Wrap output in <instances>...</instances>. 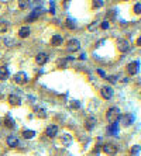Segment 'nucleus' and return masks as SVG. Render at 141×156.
I'll return each instance as SVG.
<instances>
[{
  "instance_id": "1",
  "label": "nucleus",
  "mask_w": 141,
  "mask_h": 156,
  "mask_svg": "<svg viewBox=\"0 0 141 156\" xmlns=\"http://www.w3.org/2000/svg\"><path fill=\"white\" fill-rule=\"evenodd\" d=\"M119 117H120V110L117 108V107H112L107 110V121L110 124L113 123H117L119 121Z\"/></svg>"
},
{
  "instance_id": "2",
  "label": "nucleus",
  "mask_w": 141,
  "mask_h": 156,
  "mask_svg": "<svg viewBox=\"0 0 141 156\" xmlns=\"http://www.w3.org/2000/svg\"><path fill=\"white\" fill-rule=\"evenodd\" d=\"M66 49L69 51V52H76V51L81 49V42H79V40H71V41L68 42V45H66Z\"/></svg>"
},
{
  "instance_id": "3",
  "label": "nucleus",
  "mask_w": 141,
  "mask_h": 156,
  "mask_svg": "<svg viewBox=\"0 0 141 156\" xmlns=\"http://www.w3.org/2000/svg\"><path fill=\"white\" fill-rule=\"evenodd\" d=\"M100 93H102V97L106 100H110L113 97V94H114V91H113L112 86H103L100 89Z\"/></svg>"
},
{
  "instance_id": "4",
  "label": "nucleus",
  "mask_w": 141,
  "mask_h": 156,
  "mask_svg": "<svg viewBox=\"0 0 141 156\" xmlns=\"http://www.w3.org/2000/svg\"><path fill=\"white\" fill-rule=\"evenodd\" d=\"M103 152L110 155V156H113V155H116V153L119 152V149H117V146L114 144H105L103 145Z\"/></svg>"
},
{
  "instance_id": "5",
  "label": "nucleus",
  "mask_w": 141,
  "mask_h": 156,
  "mask_svg": "<svg viewBox=\"0 0 141 156\" xmlns=\"http://www.w3.org/2000/svg\"><path fill=\"white\" fill-rule=\"evenodd\" d=\"M27 80H28V78H27V73H25V72H18V73L14 75V82H16L17 84H24Z\"/></svg>"
},
{
  "instance_id": "6",
  "label": "nucleus",
  "mask_w": 141,
  "mask_h": 156,
  "mask_svg": "<svg viewBox=\"0 0 141 156\" xmlns=\"http://www.w3.org/2000/svg\"><path fill=\"white\" fill-rule=\"evenodd\" d=\"M120 118V123L124 125V127H129V125H131L134 121V117L133 115H130V114H124V115H120L119 117Z\"/></svg>"
},
{
  "instance_id": "7",
  "label": "nucleus",
  "mask_w": 141,
  "mask_h": 156,
  "mask_svg": "<svg viewBox=\"0 0 141 156\" xmlns=\"http://www.w3.org/2000/svg\"><path fill=\"white\" fill-rule=\"evenodd\" d=\"M117 48L120 52H127L130 49V42L127 40H119L117 41Z\"/></svg>"
},
{
  "instance_id": "8",
  "label": "nucleus",
  "mask_w": 141,
  "mask_h": 156,
  "mask_svg": "<svg viewBox=\"0 0 141 156\" xmlns=\"http://www.w3.org/2000/svg\"><path fill=\"white\" fill-rule=\"evenodd\" d=\"M138 65H140L138 61L129 63V65H127V72H129L130 75H137L138 73Z\"/></svg>"
},
{
  "instance_id": "9",
  "label": "nucleus",
  "mask_w": 141,
  "mask_h": 156,
  "mask_svg": "<svg viewBox=\"0 0 141 156\" xmlns=\"http://www.w3.org/2000/svg\"><path fill=\"white\" fill-rule=\"evenodd\" d=\"M35 62L38 63V65H45L47 62H48V55L45 52H40V53H37V56H35Z\"/></svg>"
},
{
  "instance_id": "10",
  "label": "nucleus",
  "mask_w": 141,
  "mask_h": 156,
  "mask_svg": "<svg viewBox=\"0 0 141 156\" xmlns=\"http://www.w3.org/2000/svg\"><path fill=\"white\" fill-rule=\"evenodd\" d=\"M96 118H95V117H88V118H86V121H85V127H86V129H88V131H92L93 128L96 127Z\"/></svg>"
},
{
  "instance_id": "11",
  "label": "nucleus",
  "mask_w": 141,
  "mask_h": 156,
  "mask_svg": "<svg viewBox=\"0 0 141 156\" xmlns=\"http://www.w3.org/2000/svg\"><path fill=\"white\" fill-rule=\"evenodd\" d=\"M56 134H58V127L56 125H49L47 129H45V135L48 138H55Z\"/></svg>"
},
{
  "instance_id": "12",
  "label": "nucleus",
  "mask_w": 141,
  "mask_h": 156,
  "mask_svg": "<svg viewBox=\"0 0 141 156\" xmlns=\"http://www.w3.org/2000/svg\"><path fill=\"white\" fill-rule=\"evenodd\" d=\"M8 78H10L8 69L6 66H0V82H6Z\"/></svg>"
},
{
  "instance_id": "13",
  "label": "nucleus",
  "mask_w": 141,
  "mask_h": 156,
  "mask_svg": "<svg viewBox=\"0 0 141 156\" xmlns=\"http://www.w3.org/2000/svg\"><path fill=\"white\" fill-rule=\"evenodd\" d=\"M18 138L14 135H8L7 136V145L10 146V148H16V146H18Z\"/></svg>"
},
{
  "instance_id": "14",
  "label": "nucleus",
  "mask_w": 141,
  "mask_h": 156,
  "mask_svg": "<svg viewBox=\"0 0 141 156\" xmlns=\"http://www.w3.org/2000/svg\"><path fill=\"white\" fill-rule=\"evenodd\" d=\"M40 14H41V8H34L31 11V14L27 17V21H30V23H31V21H35Z\"/></svg>"
},
{
  "instance_id": "15",
  "label": "nucleus",
  "mask_w": 141,
  "mask_h": 156,
  "mask_svg": "<svg viewBox=\"0 0 141 156\" xmlns=\"http://www.w3.org/2000/svg\"><path fill=\"white\" fill-rule=\"evenodd\" d=\"M62 42H64V38L61 37V35H58V34L51 38V45L52 46H59V45H62Z\"/></svg>"
},
{
  "instance_id": "16",
  "label": "nucleus",
  "mask_w": 141,
  "mask_h": 156,
  "mask_svg": "<svg viewBox=\"0 0 141 156\" xmlns=\"http://www.w3.org/2000/svg\"><path fill=\"white\" fill-rule=\"evenodd\" d=\"M61 144L64 145V146H69V145L72 144V136L69 135V134H62V138H61Z\"/></svg>"
},
{
  "instance_id": "17",
  "label": "nucleus",
  "mask_w": 141,
  "mask_h": 156,
  "mask_svg": "<svg viewBox=\"0 0 141 156\" xmlns=\"http://www.w3.org/2000/svg\"><path fill=\"white\" fill-rule=\"evenodd\" d=\"M8 103L12 104V106H20V104H21V100H20V97H18V96L10 94V96H8Z\"/></svg>"
},
{
  "instance_id": "18",
  "label": "nucleus",
  "mask_w": 141,
  "mask_h": 156,
  "mask_svg": "<svg viewBox=\"0 0 141 156\" xmlns=\"http://www.w3.org/2000/svg\"><path fill=\"white\" fill-rule=\"evenodd\" d=\"M34 113H35V115L40 117V118H47V111H45V108H42V107H35V108H34Z\"/></svg>"
},
{
  "instance_id": "19",
  "label": "nucleus",
  "mask_w": 141,
  "mask_h": 156,
  "mask_svg": "<svg viewBox=\"0 0 141 156\" xmlns=\"http://www.w3.org/2000/svg\"><path fill=\"white\" fill-rule=\"evenodd\" d=\"M107 132L112 134V135H117V134H119V124H117V123L110 124L109 128H107Z\"/></svg>"
},
{
  "instance_id": "20",
  "label": "nucleus",
  "mask_w": 141,
  "mask_h": 156,
  "mask_svg": "<svg viewBox=\"0 0 141 156\" xmlns=\"http://www.w3.org/2000/svg\"><path fill=\"white\" fill-rule=\"evenodd\" d=\"M30 33H31V31H30L28 27H21L20 31H18V37L20 38H27L28 35H30Z\"/></svg>"
},
{
  "instance_id": "21",
  "label": "nucleus",
  "mask_w": 141,
  "mask_h": 156,
  "mask_svg": "<svg viewBox=\"0 0 141 156\" xmlns=\"http://www.w3.org/2000/svg\"><path fill=\"white\" fill-rule=\"evenodd\" d=\"M23 136H24L25 139H32L35 136V132L32 131V129H24L23 131Z\"/></svg>"
},
{
  "instance_id": "22",
  "label": "nucleus",
  "mask_w": 141,
  "mask_h": 156,
  "mask_svg": "<svg viewBox=\"0 0 141 156\" xmlns=\"http://www.w3.org/2000/svg\"><path fill=\"white\" fill-rule=\"evenodd\" d=\"M6 31H7V24H6L4 21H2V20H0V34L6 33Z\"/></svg>"
},
{
  "instance_id": "23",
  "label": "nucleus",
  "mask_w": 141,
  "mask_h": 156,
  "mask_svg": "<svg viewBox=\"0 0 141 156\" xmlns=\"http://www.w3.org/2000/svg\"><path fill=\"white\" fill-rule=\"evenodd\" d=\"M4 44H6V45H7V46H14V44H16V41H14L13 38H6V40H4Z\"/></svg>"
},
{
  "instance_id": "24",
  "label": "nucleus",
  "mask_w": 141,
  "mask_h": 156,
  "mask_svg": "<svg viewBox=\"0 0 141 156\" xmlns=\"http://www.w3.org/2000/svg\"><path fill=\"white\" fill-rule=\"evenodd\" d=\"M134 13H136V14H141V3L140 2L134 4Z\"/></svg>"
},
{
  "instance_id": "25",
  "label": "nucleus",
  "mask_w": 141,
  "mask_h": 156,
  "mask_svg": "<svg viewBox=\"0 0 141 156\" xmlns=\"http://www.w3.org/2000/svg\"><path fill=\"white\" fill-rule=\"evenodd\" d=\"M28 6H30V3H28V2H18V7H20L21 10H25Z\"/></svg>"
},
{
  "instance_id": "26",
  "label": "nucleus",
  "mask_w": 141,
  "mask_h": 156,
  "mask_svg": "<svg viewBox=\"0 0 141 156\" xmlns=\"http://www.w3.org/2000/svg\"><path fill=\"white\" fill-rule=\"evenodd\" d=\"M4 124H6L7 127H10V128H14V123H13L12 118H6L4 119Z\"/></svg>"
},
{
  "instance_id": "27",
  "label": "nucleus",
  "mask_w": 141,
  "mask_h": 156,
  "mask_svg": "<svg viewBox=\"0 0 141 156\" xmlns=\"http://www.w3.org/2000/svg\"><path fill=\"white\" fill-rule=\"evenodd\" d=\"M66 25H68V28H75V23H73V20L72 18H68V20H66Z\"/></svg>"
},
{
  "instance_id": "28",
  "label": "nucleus",
  "mask_w": 141,
  "mask_h": 156,
  "mask_svg": "<svg viewBox=\"0 0 141 156\" xmlns=\"http://www.w3.org/2000/svg\"><path fill=\"white\" fill-rule=\"evenodd\" d=\"M140 149H141V148H140V145H136V146H134V148L131 149V153H133V155L136 156L138 152H140Z\"/></svg>"
},
{
  "instance_id": "29",
  "label": "nucleus",
  "mask_w": 141,
  "mask_h": 156,
  "mask_svg": "<svg viewBox=\"0 0 141 156\" xmlns=\"http://www.w3.org/2000/svg\"><path fill=\"white\" fill-rule=\"evenodd\" d=\"M71 107H72V108H79V107H81V103L76 101V100H73V101H71Z\"/></svg>"
},
{
  "instance_id": "30",
  "label": "nucleus",
  "mask_w": 141,
  "mask_h": 156,
  "mask_svg": "<svg viewBox=\"0 0 141 156\" xmlns=\"http://www.w3.org/2000/svg\"><path fill=\"white\" fill-rule=\"evenodd\" d=\"M109 21H107V20H106V21H103V23H102V25H100V27H102V30H107V28H109Z\"/></svg>"
},
{
  "instance_id": "31",
  "label": "nucleus",
  "mask_w": 141,
  "mask_h": 156,
  "mask_svg": "<svg viewBox=\"0 0 141 156\" xmlns=\"http://www.w3.org/2000/svg\"><path fill=\"white\" fill-rule=\"evenodd\" d=\"M93 6H95V7H102V6H103V2H102V0H95V2H93Z\"/></svg>"
},
{
  "instance_id": "32",
  "label": "nucleus",
  "mask_w": 141,
  "mask_h": 156,
  "mask_svg": "<svg viewBox=\"0 0 141 156\" xmlns=\"http://www.w3.org/2000/svg\"><path fill=\"white\" fill-rule=\"evenodd\" d=\"M49 13L54 14L55 13V2H51V7H49Z\"/></svg>"
},
{
  "instance_id": "33",
  "label": "nucleus",
  "mask_w": 141,
  "mask_h": 156,
  "mask_svg": "<svg viewBox=\"0 0 141 156\" xmlns=\"http://www.w3.org/2000/svg\"><path fill=\"white\" fill-rule=\"evenodd\" d=\"M96 27H97V24H96V23H93V24H90V25H89L88 28H89V31H93V30L96 28Z\"/></svg>"
},
{
  "instance_id": "34",
  "label": "nucleus",
  "mask_w": 141,
  "mask_h": 156,
  "mask_svg": "<svg viewBox=\"0 0 141 156\" xmlns=\"http://www.w3.org/2000/svg\"><path fill=\"white\" fill-rule=\"evenodd\" d=\"M97 73L100 75V76H102V78H103V79H106V78H107V76H106V73H105V72H103V70H102V69H99V70H97Z\"/></svg>"
},
{
  "instance_id": "35",
  "label": "nucleus",
  "mask_w": 141,
  "mask_h": 156,
  "mask_svg": "<svg viewBox=\"0 0 141 156\" xmlns=\"http://www.w3.org/2000/svg\"><path fill=\"white\" fill-rule=\"evenodd\" d=\"M106 79H109L110 82H113V83L116 82V76H109V78H106Z\"/></svg>"
},
{
  "instance_id": "36",
  "label": "nucleus",
  "mask_w": 141,
  "mask_h": 156,
  "mask_svg": "<svg viewBox=\"0 0 141 156\" xmlns=\"http://www.w3.org/2000/svg\"><path fill=\"white\" fill-rule=\"evenodd\" d=\"M79 59H81V61H83V59H86V53H82L81 56H79Z\"/></svg>"
},
{
  "instance_id": "37",
  "label": "nucleus",
  "mask_w": 141,
  "mask_h": 156,
  "mask_svg": "<svg viewBox=\"0 0 141 156\" xmlns=\"http://www.w3.org/2000/svg\"><path fill=\"white\" fill-rule=\"evenodd\" d=\"M0 97H2V93H0Z\"/></svg>"
}]
</instances>
